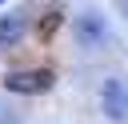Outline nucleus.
Returning a JSON list of instances; mask_svg holds the SVG:
<instances>
[{"mask_svg": "<svg viewBox=\"0 0 128 124\" xmlns=\"http://www.w3.org/2000/svg\"><path fill=\"white\" fill-rule=\"evenodd\" d=\"M4 88H8V92L36 96V92H48V88H52V72H48V68H32V72H8V76H4Z\"/></svg>", "mask_w": 128, "mask_h": 124, "instance_id": "1", "label": "nucleus"}, {"mask_svg": "<svg viewBox=\"0 0 128 124\" xmlns=\"http://www.w3.org/2000/svg\"><path fill=\"white\" fill-rule=\"evenodd\" d=\"M100 104H104V112L112 116V120H120V116H128V80H104V88H100Z\"/></svg>", "mask_w": 128, "mask_h": 124, "instance_id": "2", "label": "nucleus"}, {"mask_svg": "<svg viewBox=\"0 0 128 124\" xmlns=\"http://www.w3.org/2000/svg\"><path fill=\"white\" fill-rule=\"evenodd\" d=\"M20 36H24V16H16V12L0 16V44H16Z\"/></svg>", "mask_w": 128, "mask_h": 124, "instance_id": "3", "label": "nucleus"}, {"mask_svg": "<svg viewBox=\"0 0 128 124\" xmlns=\"http://www.w3.org/2000/svg\"><path fill=\"white\" fill-rule=\"evenodd\" d=\"M76 32H80V40H100V32H104V24H100V16H80V24H76Z\"/></svg>", "mask_w": 128, "mask_h": 124, "instance_id": "4", "label": "nucleus"}, {"mask_svg": "<svg viewBox=\"0 0 128 124\" xmlns=\"http://www.w3.org/2000/svg\"><path fill=\"white\" fill-rule=\"evenodd\" d=\"M56 20H60V12H48V16H44V24H40V28H44V32H52V28H56Z\"/></svg>", "mask_w": 128, "mask_h": 124, "instance_id": "5", "label": "nucleus"}]
</instances>
